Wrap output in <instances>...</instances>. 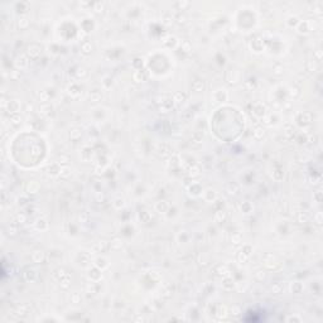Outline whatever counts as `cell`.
Here are the masks:
<instances>
[{
	"label": "cell",
	"mask_w": 323,
	"mask_h": 323,
	"mask_svg": "<svg viewBox=\"0 0 323 323\" xmlns=\"http://www.w3.org/2000/svg\"><path fill=\"white\" fill-rule=\"evenodd\" d=\"M298 121L300 122V124H309V122L312 121V114H310V113L300 114L299 117H298Z\"/></svg>",
	"instance_id": "cell-1"
},
{
	"label": "cell",
	"mask_w": 323,
	"mask_h": 323,
	"mask_svg": "<svg viewBox=\"0 0 323 323\" xmlns=\"http://www.w3.org/2000/svg\"><path fill=\"white\" fill-rule=\"evenodd\" d=\"M222 287H224L226 290H232V289H234V287H235V283H234L232 278L226 277V278L224 279V280H222Z\"/></svg>",
	"instance_id": "cell-2"
},
{
	"label": "cell",
	"mask_w": 323,
	"mask_h": 323,
	"mask_svg": "<svg viewBox=\"0 0 323 323\" xmlns=\"http://www.w3.org/2000/svg\"><path fill=\"white\" fill-rule=\"evenodd\" d=\"M310 23L309 22H300L298 24V32L299 33H308L310 30Z\"/></svg>",
	"instance_id": "cell-3"
},
{
	"label": "cell",
	"mask_w": 323,
	"mask_h": 323,
	"mask_svg": "<svg viewBox=\"0 0 323 323\" xmlns=\"http://www.w3.org/2000/svg\"><path fill=\"white\" fill-rule=\"evenodd\" d=\"M216 197H217V195H216V192L213 189H207L206 192H205V195H203V198L206 199L207 202H213L216 199Z\"/></svg>",
	"instance_id": "cell-4"
},
{
	"label": "cell",
	"mask_w": 323,
	"mask_h": 323,
	"mask_svg": "<svg viewBox=\"0 0 323 323\" xmlns=\"http://www.w3.org/2000/svg\"><path fill=\"white\" fill-rule=\"evenodd\" d=\"M32 259H33L34 263H40V261H43V259H44V252L42 250H36L32 254Z\"/></svg>",
	"instance_id": "cell-5"
},
{
	"label": "cell",
	"mask_w": 323,
	"mask_h": 323,
	"mask_svg": "<svg viewBox=\"0 0 323 323\" xmlns=\"http://www.w3.org/2000/svg\"><path fill=\"white\" fill-rule=\"evenodd\" d=\"M28 53L32 58H37L40 54V48L38 46H30L28 48Z\"/></svg>",
	"instance_id": "cell-6"
},
{
	"label": "cell",
	"mask_w": 323,
	"mask_h": 323,
	"mask_svg": "<svg viewBox=\"0 0 323 323\" xmlns=\"http://www.w3.org/2000/svg\"><path fill=\"white\" fill-rule=\"evenodd\" d=\"M134 80L136 82H143L146 80V72L145 71H142V69H139V71H136L134 73Z\"/></svg>",
	"instance_id": "cell-7"
},
{
	"label": "cell",
	"mask_w": 323,
	"mask_h": 323,
	"mask_svg": "<svg viewBox=\"0 0 323 323\" xmlns=\"http://www.w3.org/2000/svg\"><path fill=\"white\" fill-rule=\"evenodd\" d=\"M188 174H189V177H198L199 174H201V169H199V167L198 165H196V164H192L191 165V168H189V171H188Z\"/></svg>",
	"instance_id": "cell-8"
},
{
	"label": "cell",
	"mask_w": 323,
	"mask_h": 323,
	"mask_svg": "<svg viewBox=\"0 0 323 323\" xmlns=\"http://www.w3.org/2000/svg\"><path fill=\"white\" fill-rule=\"evenodd\" d=\"M36 277H37L36 270H33V269H27V270H25V273H24V278L27 279L28 281H33V280H36Z\"/></svg>",
	"instance_id": "cell-9"
},
{
	"label": "cell",
	"mask_w": 323,
	"mask_h": 323,
	"mask_svg": "<svg viewBox=\"0 0 323 323\" xmlns=\"http://www.w3.org/2000/svg\"><path fill=\"white\" fill-rule=\"evenodd\" d=\"M15 64H17V67H19V68H24V67H27L28 61H27V58H25L24 56H19V57L17 58V61H15Z\"/></svg>",
	"instance_id": "cell-10"
},
{
	"label": "cell",
	"mask_w": 323,
	"mask_h": 323,
	"mask_svg": "<svg viewBox=\"0 0 323 323\" xmlns=\"http://www.w3.org/2000/svg\"><path fill=\"white\" fill-rule=\"evenodd\" d=\"M172 106H173V101H171V100L163 101V102H162V106H160L162 113H168V111L172 109Z\"/></svg>",
	"instance_id": "cell-11"
},
{
	"label": "cell",
	"mask_w": 323,
	"mask_h": 323,
	"mask_svg": "<svg viewBox=\"0 0 323 323\" xmlns=\"http://www.w3.org/2000/svg\"><path fill=\"white\" fill-rule=\"evenodd\" d=\"M216 314H217V317H218V318H222V319H224L225 317L227 316V308H226L225 305H218V307H217Z\"/></svg>",
	"instance_id": "cell-12"
},
{
	"label": "cell",
	"mask_w": 323,
	"mask_h": 323,
	"mask_svg": "<svg viewBox=\"0 0 323 323\" xmlns=\"http://www.w3.org/2000/svg\"><path fill=\"white\" fill-rule=\"evenodd\" d=\"M203 81H201V80H196V81H193V83H192V90L193 91H196V92H199V91H202L203 90Z\"/></svg>",
	"instance_id": "cell-13"
},
{
	"label": "cell",
	"mask_w": 323,
	"mask_h": 323,
	"mask_svg": "<svg viewBox=\"0 0 323 323\" xmlns=\"http://www.w3.org/2000/svg\"><path fill=\"white\" fill-rule=\"evenodd\" d=\"M36 226H37V228H39V230H46V228H48V222H47V220H44V218H38L37 222H36Z\"/></svg>",
	"instance_id": "cell-14"
},
{
	"label": "cell",
	"mask_w": 323,
	"mask_h": 323,
	"mask_svg": "<svg viewBox=\"0 0 323 323\" xmlns=\"http://www.w3.org/2000/svg\"><path fill=\"white\" fill-rule=\"evenodd\" d=\"M38 189H39V184L36 183V182H30V183L27 186L28 193H37Z\"/></svg>",
	"instance_id": "cell-15"
},
{
	"label": "cell",
	"mask_w": 323,
	"mask_h": 323,
	"mask_svg": "<svg viewBox=\"0 0 323 323\" xmlns=\"http://www.w3.org/2000/svg\"><path fill=\"white\" fill-rule=\"evenodd\" d=\"M107 248H109V244H107L106 241H100V242H97V244L95 245V250H97V251H100V252L105 251Z\"/></svg>",
	"instance_id": "cell-16"
},
{
	"label": "cell",
	"mask_w": 323,
	"mask_h": 323,
	"mask_svg": "<svg viewBox=\"0 0 323 323\" xmlns=\"http://www.w3.org/2000/svg\"><path fill=\"white\" fill-rule=\"evenodd\" d=\"M239 191V187H237V184H235V183H231L230 186L227 187V189H226V192H227V195L228 196H234V195H236V192Z\"/></svg>",
	"instance_id": "cell-17"
},
{
	"label": "cell",
	"mask_w": 323,
	"mask_h": 323,
	"mask_svg": "<svg viewBox=\"0 0 323 323\" xmlns=\"http://www.w3.org/2000/svg\"><path fill=\"white\" fill-rule=\"evenodd\" d=\"M290 289H292L293 293H300L302 290H303V284L299 283V281H297V283H293L292 287H290Z\"/></svg>",
	"instance_id": "cell-18"
},
{
	"label": "cell",
	"mask_w": 323,
	"mask_h": 323,
	"mask_svg": "<svg viewBox=\"0 0 323 323\" xmlns=\"http://www.w3.org/2000/svg\"><path fill=\"white\" fill-rule=\"evenodd\" d=\"M89 277H90V279H92V280H97V279L101 277V273H100L99 269H92V270H90Z\"/></svg>",
	"instance_id": "cell-19"
},
{
	"label": "cell",
	"mask_w": 323,
	"mask_h": 323,
	"mask_svg": "<svg viewBox=\"0 0 323 323\" xmlns=\"http://www.w3.org/2000/svg\"><path fill=\"white\" fill-rule=\"evenodd\" d=\"M283 289H284L283 283H275L274 285L271 287V290H273L274 294H279V293H281V292H283Z\"/></svg>",
	"instance_id": "cell-20"
},
{
	"label": "cell",
	"mask_w": 323,
	"mask_h": 323,
	"mask_svg": "<svg viewBox=\"0 0 323 323\" xmlns=\"http://www.w3.org/2000/svg\"><path fill=\"white\" fill-rule=\"evenodd\" d=\"M226 218V212L225 211H222V210H218L216 212V215H215V220L217 222H222Z\"/></svg>",
	"instance_id": "cell-21"
},
{
	"label": "cell",
	"mask_w": 323,
	"mask_h": 323,
	"mask_svg": "<svg viewBox=\"0 0 323 323\" xmlns=\"http://www.w3.org/2000/svg\"><path fill=\"white\" fill-rule=\"evenodd\" d=\"M184 99H186V95L182 92H177L174 93V96H173V101H175L177 104H181V102L184 101Z\"/></svg>",
	"instance_id": "cell-22"
},
{
	"label": "cell",
	"mask_w": 323,
	"mask_h": 323,
	"mask_svg": "<svg viewBox=\"0 0 323 323\" xmlns=\"http://www.w3.org/2000/svg\"><path fill=\"white\" fill-rule=\"evenodd\" d=\"M155 208H157L159 212H165L167 210H168V205H167V202L164 201H160L157 203V206H155Z\"/></svg>",
	"instance_id": "cell-23"
},
{
	"label": "cell",
	"mask_w": 323,
	"mask_h": 323,
	"mask_svg": "<svg viewBox=\"0 0 323 323\" xmlns=\"http://www.w3.org/2000/svg\"><path fill=\"white\" fill-rule=\"evenodd\" d=\"M202 139H203V133H201V131H197V133H195L192 135V140L195 143H201Z\"/></svg>",
	"instance_id": "cell-24"
},
{
	"label": "cell",
	"mask_w": 323,
	"mask_h": 323,
	"mask_svg": "<svg viewBox=\"0 0 323 323\" xmlns=\"http://www.w3.org/2000/svg\"><path fill=\"white\" fill-rule=\"evenodd\" d=\"M264 135H265V130H264L263 128H256L254 130V136L256 138V139H261Z\"/></svg>",
	"instance_id": "cell-25"
},
{
	"label": "cell",
	"mask_w": 323,
	"mask_h": 323,
	"mask_svg": "<svg viewBox=\"0 0 323 323\" xmlns=\"http://www.w3.org/2000/svg\"><path fill=\"white\" fill-rule=\"evenodd\" d=\"M81 48H82V51H83V53L89 54V53H91V51H92V44H91L90 42H85Z\"/></svg>",
	"instance_id": "cell-26"
},
{
	"label": "cell",
	"mask_w": 323,
	"mask_h": 323,
	"mask_svg": "<svg viewBox=\"0 0 323 323\" xmlns=\"http://www.w3.org/2000/svg\"><path fill=\"white\" fill-rule=\"evenodd\" d=\"M90 99H91V101L97 102V101H100V99H101V93L97 92V91H92V92L90 93Z\"/></svg>",
	"instance_id": "cell-27"
},
{
	"label": "cell",
	"mask_w": 323,
	"mask_h": 323,
	"mask_svg": "<svg viewBox=\"0 0 323 323\" xmlns=\"http://www.w3.org/2000/svg\"><path fill=\"white\" fill-rule=\"evenodd\" d=\"M60 281H61V285H62L63 288H68L69 287V281H71V278L68 277V274H66Z\"/></svg>",
	"instance_id": "cell-28"
},
{
	"label": "cell",
	"mask_w": 323,
	"mask_h": 323,
	"mask_svg": "<svg viewBox=\"0 0 323 323\" xmlns=\"http://www.w3.org/2000/svg\"><path fill=\"white\" fill-rule=\"evenodd\" d=\"M9 110L11 111V113H17V111H19L18 101H10L9 102Z\"/></svg>",
	"instance_id": "cell-29"
},
{
	"label": "cell",
	"mask_w": 323,
	"mask_h": 323,
	"mask_svg": "<svg viewBox=\"0 0 323 323\" xmlns=\"http://www.w3.org/2000/svg\"><path fill=\"white\" fill-rule=\"evenodd\" d=\"M96 266L97 268H101V269H105L107 266V263L105 259H101V257H99L97 260H96Z\"/></svg>",
	"instance_id": "cell-30"
},
{
	"label": "cell",
	"mask_w": 323,
	"mask_h": 323,
	"mask_svg": "<svg viewBox=\"0 0 323 323\" xmlns=\"http://www.w3.org/2000/svg\"><path fill=\"white\" fill-rule=\"evenodd\" d=\"M69 136H71V139H73V140H77L78 138L81 136V131L78 130V129H73L71 131V134H69Z\"/></svg>",
	"instance_id": "cell-31"
},
{
	"label": "cell",
	"mask_w": 323,
	"mask_h": 323,
	"mask_svg": "<svg viewBox=\"0 0 323 323\" xmlns=\"http://www.w3.org/2000/svg\"><path fill=\"white\" fill-rule=\"evenodd\" d=\"M288 24H289V27H295V25L299 24V20L297 17H290V18L288 19Z\"/></svg>",
	"instance_id": "cell-32"
},
{
	"label": "cell",
	"mask_w": 323,
	"mask_h": 323,
	"mask_svg": "<svg viewBox=\"0 0 323 323\" xmlns=\"http://www.w3.org/2000/svg\"><path fill=\"white\" fill-rule=\"evenodd\" d=\"M171 154V149H163V145H160V149H159V155L162 158H167L168 155Z\"/></svg>",
	"instance_id": "cell-33"
},
{
	"label": "cell",
	"mask_w": 323,
	"mask_h": 323,
	"mask_svg": "<svg viewBox=\"0 0 323 323\" xmlns=\"http://www.w3.org/2000/svg\"><path fill=\"white\" fill-rule=\"evenodd\" d=\"M273 177H274V179H275V181H280V179H283V177H284V172H281L280 169H278V171H275V172H274Z\"/></svg>",
	"instance_id": "cell-34"
},
{
	"label": "cell",
	"mask_w": 323,
	"mask_h": 323,
	"mask_svg": "<svg viewBox=\"0 0 323 323\" xmlns=\"http://www.w3.org/2000/svg\"><path fill=\"white\" fill-rule=\"evenodd\" d=\"M251 205L249 203V202H244V203L241 205V210H242V212H245V213H249L251 211Z\"/></svg>",
	"instance_id": "cell-35"
},
{
	"label": "cell",
	"mask_w": 323,
	"mask_h": 323,
	"mask_svg": "<svg viewBox=\"0 0 323 323\" xmlns=\"http://www.w3.org/2000/svg\"><path fill=\"white\" fill-rule=\"evenodd\" d=\"M28 24H29V23H28V19H25V18H20V19L18 20V25H19L20 29L27 28Z\"/></svg>",
	"instance_id": "cell-36"
},
{
	"label": "cell",
	"mask_w": 323,
	"mask_h": 323,
	"mask_svg": "<svg viewBox=\"0 0 323 323\" xmlns=\"http://www.w3.org/2000/svg\"><path fill=\"white\" fill-rule=\"evenodd\" d=\"M93 10L96 11V13H101L102 10H104V4H101V3H95V5H93Z\"/></svg>",
	"instance_id": "cell-37"
},
{
	"label": "cell",
	"mask_w": 323,
	"mask_h": 323,
	"mask_svg": "<svg viewBox=\"0 0 323 323\" xmlns=\"http://www.w3.org/2000/svg\"><path fill=\"white\" fill-rule=\"evenodd\" d=\"M231 240H232L234 244H236V245H237V244L241 242V235H240V234H235V235H232Z\"/></svg>",
	"instance_id": "cell-38"
},
{
	"label": "cell",
	"mask_w": 323,
	"mask_h": 323,
	"mask_svg": "<svg viewBox=\"0 0 323 323\" xmlns=\"http://www.w3.org/2000/svg\"><path fill=\"white\" fill-rule=\"evenodd\" d=\"M177 7L179 8V10H184L187 7H189V3L188 1H179V3H177Z\"/></svg>",
	"instance_id": "cell-39"
},
{
	"label": "cell",
	"mask_w": 323,
	"mask_h": 323,
	"mask_svg": "<svg viewBox=\"0 0 323 323\" xmlns=\"http://www.w3.org/2000/svg\"><path fill=\"white\" fill-rule=\"evenodd\" d=\"M10 120H11V122H13V124H15V125H17V124H19V122H20V117H19L18 115H17V114L11 115V116H10Z\"/></svg>",
	"instance_id": "cell-40"
},
{
	"label": "cell",
	"mask_w": 323,
	"mask_h": 323,
	"mask_svg": "<svg viewBox=\"0 0 323 323\" xmlns=\"http://www.w3.org/2000/svg\"><path fill=\"white\" fill-rule=\"evenodd\" d=\"M60 174L62 175V177H67V175L69 174V168H67V167H63V168H61Z\"/></svg>",
	"instance_id": "cell-41"
},
{
	"label": "cell",
	"mask_w": 323,
	"mask_h": 323,
	"mask_svg": "<svg viewBox=\"0 0 323 323\" xmlns=\"http://www.w3.org/2000/svg\"><path fill=\"white\" fill-rule=\"evenodd\" d=\"M313 197L316 198L317 202H321V199H322V192H321V191H316V192L313 193Z\"/></svg>",
	"instance_id": "cell-42"
},
{
	"label": "cell",
	"mask_w": 323,
	"mask_h": 323,
	"mask_svg": "<svg viewBox=\"0 0 323 323\" xmlns=\"http://www.w3.org/2000/svg\"><path fill=\"white\" fill-rule=\"evenodd\" d=\"M248 259H249V255L244 254V252L241 251V254L239 255V260H240V261H242V263H245V261H248Z\"/></svg>",
	"instance_id": "cell-43"
},
{
	"label": "cell",
	"mask_w": 323,
	"mask_h": 323,
	"mask_svg": "<svg viewBox=\"0 0 323 323\" xmlns=\"http://www.w3.org/2000/svg\"><path fill=\"white\" fill-rule=\"evenodd\" d=\"M111 246H113L114 249H119L120 246H122V242L120 244V241H119V240H115V241H114V242H111Z\"/></svg>",
	"instance_id": "cell-44"
},
{
	"label": "cell",
	"mask_w": 323,
	"mask_h": 323,
	"mask_svg": "<svg viewBox=\"0 0 323 323\" xmlns=\"http://www.w3.org/2000/svg\"><path fill=\"white\" fill-rule=\"evenodd\" d=\"M183 48H184V52H189L191 51V44H189V42H183Z\"/></svg>",
	"instance_id": "cell-45"
},
{
	"label": "cell",
	"mask_w": 323,
	"mask_h": 323,
	"mask_svg": "<svg viewBox=\"0 0 323 323\" xmlns=\"http://www.w3.org/2000/svg\"><path fill=\"white\" fill-rule=\"evenodd\" d=\"M231 312H232L231 314H234V316H239V314H240V309H239L237 307H234L232 309H231Z\"/></svg>",
	"instance_id": "cell-46"
},
{
	"label": "cell",
	"mask_w": 323,
	"mask_h": 323,
	"mask_svg": "<svg viewBox=\"0 0 323 323\" xmlns=\"http://www.w3.org/2000/svg\"><path fill=\"white\" fill-rule=\"evenodd\" d=\"M316 221H317V224L318 225H321L322 224V220H321V212H318L316 215Z\"/></svg>",
	"instance_id": "cell-47"
},
{
	"label": "cell",
	"mask_w": 323,
	"mask_h": 323,
	"mask_svg": "<svg viewBox=\"0 0 323 323\" xmlns=\"http://www.w3.org/2000/svg\"><path fill=\"white\" fill-rule=\"evenodd\" d=\"M17 218H18V221H19V222L25 221V216H24V215H18V216H17Z\"/></svg>",
	"instance_id": "cell-48"
},
{
	"label": "cell",
	"mask_w": 323,
	"mask_h": 323,
	"mask_svg": "<svg viewBox=\"0 0 323 323\" xmlns=\"http://www.w3.org/2000/svg\"><path fill=\"white\" fill-rule=\"evenodd\" d=\"M83 75H86V71H85L83 68H80L77 72V76H83Z\"/></svg>",
	"instance_id": "cell-49"
},
{
	"label": "cell",
	"mask_w": 323,
	"mask_h": 323,
	"mask_svg": "<svg viewBox=\"0 0 323 323\" xmlns=\"http://www.w3.org/2000/svg\"><path fill=\"white\" fill-rule=\"evenodd\" d=\"M40 96H42V101H47V93L44 92V91H43L42 93H39V97H40Z\"/></svg>",
	"instance_id": "cell-50"
},
{
	"label": "cell",
	"mask_w": 323,
	"mask_h": 323,
	"mask_svg": "<svg viewBox=\"0 0 323 323\" xmlns=\"http://www.w3.org/2000/svg\"><path fill=\"white\" fill-rule=\"evenodd\" d=\"M307 220H308V216L305 215V213H304V216L303 215L299 216V221H307Z\"/></svg>",
	"instance_id": "cell-51"
},
{
	"label": "cell",
	"mask_w": 323,
	"mask_h": 323,
	"mask_svg": "<svg viewBox=\"0 0 323 323\" xmlns=\"http://www.w3.org/2000/svg\"><path fill=\"white\" fill-rule=\"evenodd\" d=\"M287 321L292 322V321H300V319H299V318H297V317H289V318H288Z\"/></svg>",
	"instance_id": "cell-52"
},
{
	"label": "cell",
	"mask_w": 323,
	"mask_h": 323,
	"mask_svg": "<svg viewBox=\"0 0 323 323\" xmlns=\"http://www.w3.org/2000/svg\"><path fill=\"white\" fill-rule=\"evenodd\" d=\"M184 22H186V18H184L183 15H182V17H178V23H184Z\"/></svg>",
	"instance_id": "cell-53"
},
{
	"label": "cell",
	"mask_w": 323,
	"mask_h": 323,
	"mask_svg": "<svg viewBox=\"0 0 323 323\" xmlns=\"http://www.w3.org/2000/svg\"><path fill=\"white\" fill-rule=\"evenodd\" d=\"M316 57H317V58H318V61H319V60H321V58H322V54H321V51H317V52H316Z\"/></svg>",
	"instance_id": "cell-54"
},
{
	"label": "cell",
	"mask_w": 323,
	"mask_h": 323,
	"mask_svg": "<svg viewBox=\"0 0 323 323\" xmlns=\"http://www.w3.org/2000/svg\"><path fill=\"white\" fill-rule=\"evenodd\" d=\"M42 110H52L51 106H42ZM44 114H47V111H44Z\"/></svg>",
	"instance_id": "cell-55"
}]
</instances>
